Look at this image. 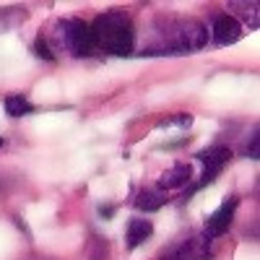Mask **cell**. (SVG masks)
<instances>
[{"instance_id":"2e32d148","label":"cell","mask_w":260,"mask_h":260,"mask_svg":"<svg viewBox=\"0 0 260 260\" xmlns=\"http://www.w3.org/2000/svg\"><path fill=\"white\" fill-rule=\"evenodd\" d=\"M99 213H102V216H112V213H115V208H104V206H102V208H99Z\"/></svg>"},{"instance_id":"5bb4252c","label":"cell","mask_w":260,"mask_h":260,"mask_svg":"<svg viewBox=\"0 0 260 260\" xmlns=\"http://www.w3.org/2000/svg\"><path fill=\"white\" fill-rule=\"evenodd\" d=\"M260 138H257V130H252V136H250V141H247V146H245V156L247 159H257L260 156Z\"/></svg>"},{"instance_id":"30bf717a","label":"cell","mask_w":260,"mask_h":260,"mask_svg":"<svg viewBox=\"0 0 260 260\" xmlns=\"http://www.w3.org/2000/svg\"><path fill=\"white\" fill-rule=\"evenodd\" d=\"M151 234H154V224H151L148 219H130V224H127V247L130 250L141 247Z\"/></svg>"},{"instance_id":"3957f363","label":"cell","mask_w":260,"mask_h":260,"mask_svg":"<svg viewBox=\"0 0 260 260\" xmlns=\"http://www.w3.org/2000/svg\"><path fill=\"white\" fill-rule=\"evenodd\" d=\"M57 29H60V39L65 50H68L73 57H89L94 52V34L91 26L81 18H62L57 21Z\"/></svg>"},{"instance_id":"4fadbf2b","label":"cell","mask_w":260,"mask_h":260,"mask_svg":"<svg viewBox=\"0 0 260 260\" xmlns=\"http://www.w3.org/2000/svg\"><path fill=\"white\" fill-rule=\"evenodd\" d=\"M34 55L37 57H45V60H55V55L50 52V47H47V39L45 37H37V42H34Z\"/></svg>"},{"instance_id":"5b68a950","label":"cell","mask_w":260,"mask_h":260,"mask_svg":"<svg viewBox=\"0 0 260 260\" xmlns=\"http://www.w3.org/2000/svg\"><path fill=\"white\" fill-rule=\"evenodd\" d=\"M213 252H211V240L206 234H190V237H182V240L169 247L159 260H211Z\"/></svg>"},{"instance_id":"8992f818","label":"cell","mask_w":260,"mask_h":260,"mask_svg":"<svg viewBox=\"0 0 260 260\" xmlns=\"http://www.w3.org/2000/svg\"><path fill=\"white\" fill-rule=\"evenodd\" d=\"M237 195H229V198L216 208L208 219H206V226H203V234L208 237V240L213 242L216 237H221L229 226H232V219H234V211H237Z\"/></svg>"},{"instance_id":"8fae6325","label":"cell","mask_w":260,"mask_h":260,"mask_svg":"<svg viewBox=\"0 0 260 260\" xmlns=\"http://www.w3.org/2000/svg\"><path fill=\"white\" fill-rule=\"evenodd\" d=\"M164 203H167V192L161 187H143L138 192V198H136V208H141L146 213L148 211H159Z\"/></svg>"},{"instance_id":"277c9868","label":"cell","mask_w":260,"mask_h":260,"mask_svg":"<svg viewBox=\"0 0 260 260\" xmlns=\"http://www.w3.org/2000/svg\"><path fill=\"white\" fill-rule=\"evenodd\" d=\"M201 164H203V175H201V180L195 182L190 190H185V195H182V201H190V195L192 192H198L201 187H206V185H211L216 177L221 175V169L229 164V159H232V148H226V146H211V148H206V151H201L198 156Z\"/></svg>"},{"instance_id":"e0dca14e","label":"cell","mask_w":260,"mask_h":260,"mask_svg":"<svg viewBox=\"0 0 260 260\" xmlns=\"http://www.w3.org/2000/svg\"><path fill=\"white\" fill-rule=\"evenodd\" d=\"M0 146H3V141H0Z\"/></svg>"},{"instance_id":"7a4b0ae2","label":"cell","mask_w":260,"mask_h":260,"mask_svg":"<svg viewBox=\"0 0 260 260\" xmlns=\"http://www.w3.org/2000/svg\"><path fill=\"white\" fill-rule=\"evenodd\" d=\"M208 39V31L198 21H167V34L159 45L143 47V55H190L201 50Z\"/></svg>"},{"instance_id":"6da1fadb","label":"cell","mask_w":260,"mask_h":260,"mask_svg":"<svg viewBox=\"0 0 260 260\" xmlns=\"http://www.w3.org/2000/svg\"><path fill=\"white\" fill-rule=\"evenodd\" d=\"M91 34H94V45L110 55L117 57H127L133 52V24L125 16V11H107L102 16L94 18L91 24Z\"/></svg>"},{"instance_id":"7c38bea8","label":"cell","mask_w":260,"mask_h":260,"mask_svg":"<svg viewBox=\"0 0 260 260\" xmlns=\"http://www.w3.org/2000/svg\"><path fill=\"white\" fill-rule=\"evenodd\" d=\"M6 112L11 117H24L29 112H34V104L24 96V94H8L6 96Z\"/></svg>"},{"instance_id":"9c48e42d","label":"cell","mask_w":260,"mask_h":260,"mask_svg":"<svg viewBox=\"0 0 260 260\" xmlns=\"http://www.w3.org/2000/svg\"><path fill=\"white\" fill-rule=\"evenodd\" d=\"M226 8L232 11V13H229L232 18H237V21L242 18V24L250 26L252 31L257 29V8H260V6L255 3V0H252V3H247V0H245V3H242V0H232Z\"/></svg>"},{"instance_id":"ba28073f","label":"cell","mask_w":260,"mask_h":260,"mask_svg":"<svg viewBox=\"0 0 260 260\" xmlns=\"http://www.w3.org/2000/svg\"><path fill=\"white\" fill-rule=\"evenodd\" d=\"M190 180H192V167L185 164V161H180V164L167 169L164 175L159 177V187L161 190H175V187H185Z\"/></svg>"},{"instance_id":"52a82bcc","label":"cell","mask_w":260,"mask_h":260,"mask_svg":"<svg viewBox=\"0 0 260 260\" xmlns=\"http://www.w3.org/2000/svg\"><path fill=\"white\" fill-rule=\"evenodd\" d=\"M242 24L237 18H232L229 13H221L213 18V26H211V37L219 47H229V45H237L242 39Z\"/></svg>"},{"instance_id":"9a60e30c","label":"cell","mask_w":260,"mask_h":260,"mask_svg":"<svg viewBox=\"0 0 260 260\" xmlns=\"http://www.w3.org/2000/svg\"><path fill=\"white\" fill-rule=\"evenodd\" d=\"M161 127H167V125H180V127H190L192 125V117L190 115H177V117H169V120H164V122H159Z\"/></svg>"}]
</instances>
